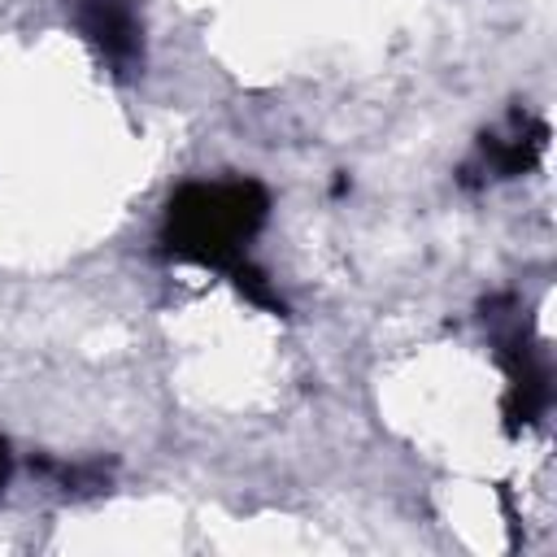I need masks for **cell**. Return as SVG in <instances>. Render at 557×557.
<instances>
[{
    "mask_svg": "<svg viewBox=\"0 0 557 557\" xmlns=\"http://www.w3.org/2000/svg\"><path fill=\"white\" fill-rule=\"evenodd\" d=\"M270 196L257 178H213L183 183L170 196L161 252L235 278L248 265V239L261 231Z\"/></svg>",
    "mask_w": 557,
    "mask_h": 557,
    "instance_id": "cell-1",
    "label": "cell"
},
{
    "mask_svg": "<svg viewBox=\"0 0 557 557\" xmlns=\"http://www.w3.org/2000/svg\"><path fill=\"white\" fill-rule=\"evenodd\" d=\"M78 35L109 61L113 74H131L144 61V30L131 0H65Z\"/></svg>",
    "mask_w": 557,
    "mask_h": 557,
    "instance_id": "cell-2",
    "label": "cell"
},
{
    "mask_svg": "<svg viewBox=\"0 0 557 557\" xmlns=\"http://www.w3.org/2000/svg\"><path fill=\"white\" fill-rule=\"evenodd\" d=\"M544 139H548V126L535 122L531 113H513L505 131H487L479 139V178H513V174H527L540 152H544Z\"/></svg>",
    "mask_w": 557,
    "mask_h": 557,
    "instance_id": "cell-3",
    "label": "cell"
},
{
    "mask_svg": "<svg viewBox=\"0 0 557 557\" xmlns=\"http://www.w3.org/2000/svg\"><path fill=\"white\" fill-rule=\"evenodd\" d=\"M9 470H13V453H9V440H0V487L9 483Z\"/></svg>",
    "mask_w": 557,
    "mask_h": 557,
    "instance_id": "cell-4",
    "label": "cell"
}]
</instances>
